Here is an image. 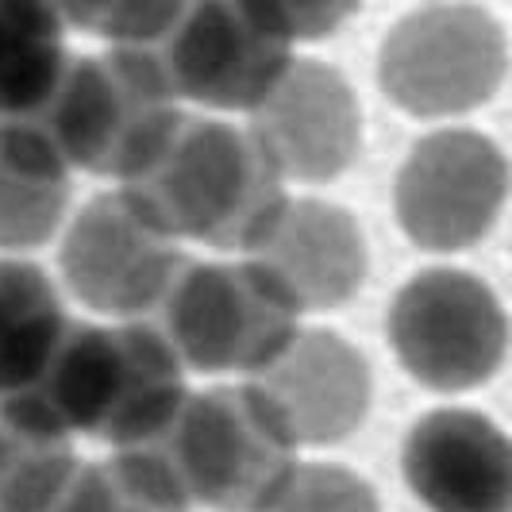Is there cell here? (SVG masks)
<instances>
[{
  "mask_svg": "<svg viewBox=\"0 0 512 512\" xmlns=\"http://www.w3.org/2000/svg\"><path fill=\"white\" fill-rule=\"evenodd\" d=\"M139 208L178 243H201L216 255H247L293 193L247 124L185 112L162 151L128 185Z\"/></svg>",
  "mask_w": 512,
  "mask_h": 512,
  "instance_id": "obj_1",
  "label": "cell"
},
{
  "mask_svg": "<svg viewBox=\"0 0 512 512\" xmlns=\"http://www.w3.org/2000/svg\"><path fill=\"white\" fill-rule=\"evenodd\" d=\"M189 509L258 512L301 451L247 378L189 389L166 432L154 439Z\"/></svg>",
  "mask_w": 512,
  "mask_h": 512,
  "instance_id": "obj_2",
  "label": "cell"
},
{
  "mask_svg": "<svg viewBox=\"0 0 512 512\" xmlns=\"http://www.w3.org/2000/svg\"><path fill=\"white\" fill-rule=\"evenodd\" d=\"M185 374L251 378L305 320L243 255L185 258L147 316Z\"/></svg>",
  "mask_w": 512,
  "mask_h": 512,
  "instance_id": "obj_3",
  "label": "cell"
},
{
  "mask_svg": "<svg viewBox=\"0 0 512 512\" xmlns=\"http://www.w3.org/2000/svg\"><path fill=\"white\" fill-rule=\"evenodd\" d=\"M385 343L412 382L439 397L489 385L509 359V308L466 266H424L385 308Z\"/></svg>",
  "mask_w": 512,
  "mask_h": 512,
  "instance_id": "obj_4",
  "label": "cell"
},
{
  "mask_svg": "<svg viewBox=\"0 0 512 512\" xmlns=\"http://www.w3.org/2000/svg\"><path fill=\"white\" fill-rule=\"evenodd\" d=\"M509 74L501 20L478 4H428L401 16L378 47V85L397 112L451 124L486 108Z\"/></svg>",
  "mask_w": 512,
  "mask_h": 512,
  "instance_id": "obj_5",
  "label": "cell"
},
{
  "mask_svg": "<svg viewBox=\"0 0 512 512\" xmlns=\"http://www.w3.org/2000/svg\"><path fill=\"white\" fill-rule=\"evenodd\" d=\"M389 201L416 251H474L497 231L509 205V154L486 131L443 124L401 158Z\"/></svg>",
  "mask_w": 512,
  "mask_h": 512,
  "instance_id": "obj_6",
  "label": "cell"
},
{
  "mask_svg": "<svg viewBox=\"0 0 512 512\" xmlns=\"http://www.w3.org/2000/svg\"><path fill=\"white\" fill-rule=\"evenodd\" d=\"M151 51L181 108L247 116L274 89L297 47L255 0H189Z\"/></svg>",
  "mask_w": 512,
  "mask_h": 512,
  "instance_id": "obj_7",
  "label": "cell"
},
{
  "mask_svg": "<svg viewBox=\"0 0 512 512\" xmlns=\"http://www.w3.org/2000/svg\"><path fill=\"white\" fill-rule=\"evenodd\" d=\"M181 262L178 239L158 228L120 185L77 208L58 243L66 293L108 320H147Z\"/></svg>",
  "mask_w": 512,
  "mask_h": 512,
  "instance_id": "obj_8",
  "label": "cell"
},
{
  "mask_svg": "<svg viewBox=\"0 0 512 512\" xmlns=\"http://www.w3.org/2000/svg\"><path fill=\"white\" fill-rule=\"evenodd\" d=\"M247 131L289 189H320L359 162L362 104L335 66L293 54L274 89L247 112Z\"/></svg>",
  "mask_w": 512,
  "mask_h": 512,
  "instance_id": "obj_9",
  "label": "cell"
},
{
  "mask_svg": "<svg viewBox=\"0 0 512 512\" xmlns=\"http://www.w3.org/2000/svg\"><path fill=\"white\" fill-rule=\"evenodd\" d=\"M247 382L297 451L347 443L374 409L370 359L343 332L320 324H301Z\"/></svg>",
  "mask_w": 512,
  "mask_h": 512,
  "instance_id": "obj_10",
  "label": "cell"
},
{
  "mask_svg": "<svg viewBox=\"0 0 512 512\" xmlns=\"http://www.w3.org/2000/svg\"><path fill=\"white\" fill-rule=\"evenodd\" d=\"M243 258L270 278L301 320L351 305L370 274L362 220L347 205L316 193H289L258 247Z\"/></svg>",
  "mask_w": 512,
  "mask_h": 512,
  "instance_id": "obj_11",
  "label": "cell"
},
{
  "mask_svg": "<svg viewBox=\"0 0 512 512\" xmlns=\"http://www.w3.org/2000/svg\"><path fill=\"white\" fill-rule=\"evenodd\" d=\"M401 478L424 512H512V439L486 412L436 405L401 439Z\"/></svg>",
  "mask_w": 512,
  "mask_h": 512,
  "instance_id": "obj_12",
  "label": "cell"
},
{
  "mask_svg": "<svg viewBox=\"0 0 512 512\" xmlns=\"http://www.w3.org/2000/svg\"><path fill=\"white\" fill-rule=\"evenodd\" d=\"M66 328L70 316L51 274L24 255H0V397L35 382Z\"/></svg>",
  "mask_w": 512,
  "mask_h": 512,
  "instance_id": "obj_13",
  "label": "cell"
},
{
  "mask_svg": "<svg viewBox=\"0 0 512 512\" xmlns=\"http://www.w3.org/2000/svg\"><path fill=\"white\" fill-rule=\"evenodd\" d=\"M70 62L51 0H0V120L31 116Z\"/></svg>",
  "mask_w": 512,
  "mask_h": 512,
  "instance_id": "obj_14",
  "label": "cell"
},
{
  "mask_svg": "<svg viewBox=\"0 0 512 512\" xmlns=\"http://www.w3.org/2000/svg\"><path fill=\"white\" fill-rule=\"evenodd\" d=\"M70 178H43L0 158V255L51 243L66 220Z\"/></svg>",
  "mask_w": 512,
  "mask_h": 512,
  "instance_id": "obj_15",
  "label": "cell"
},
{
  "mask_svg": "<svg viewBox=\"0 0 512 512\" xmlns=\"http://www.w3.org/2000/svg\"><path fill=\"white\" fill-rule=\"evenodd\" d=\"M258 512H382L378 489L347 462L297 459Z\"/></svg>",
  "mask_w": 512,
  "mask_h": 512,
  "instance_id": "obj_16",
  "label": "cell"
},
{
  "mask_svg": "<svg viewBox=\"0 0 512 512\" xmlns=\"http://www.w3.org/2000/svg\"><path fill=\"white\" fill-rule=\"evenodd\" d=\"M255 4L293 47L328 39L362 8V0H255Z\"/></svg>",
  "mask_w": 512,
  "mask_h": 512,
  "instance_id": "obj_17",
  "label": "cell"
},
{
  "mask_svg": "<svg viewBox=\"0 0 512 512\" xmlns=\"http://www.w3.org/2000/svg\"><path fill=\"white\" fill-rule=\"evenodd\" d=\"M104 4H108V0H51L58 20L66 27H77V31H97Z\"/></svg>",
  "mask_w": 512,
  "mask_h": 512,
  "instance_id": "obj_18",
  "label": "cell"
}]
</instances>
